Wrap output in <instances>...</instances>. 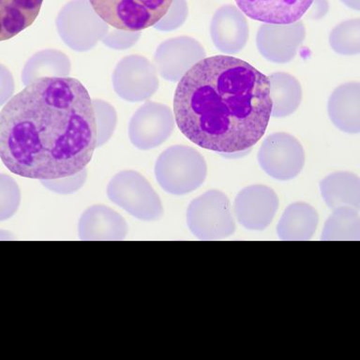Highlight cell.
<instances>
[{"label":"cell","mask_w":360,"mask_h":360,"mask_svg":"<svg viewBox=\"0 0 360 360\" xmlns=\"http://www.w3.org/2000/svg\"><path fill=\"white\" fill-rule=\"evenodd\" d=\"M96 148L92 100L77 79L39 78L0 112V159L20 176H72L86 167Z\"/></svg>","instance_id":"6da1fadb"},{"label":"cell","mask_w":360,"mask_h":360,"mask_svg":"<svg viewBox=\"0 0 360 360\" xmlns=\"http://www.w3.org/2000/svg\"><path fill=\"white\" fill-rule=\"evenodd\" d=\"M269 77L230 56L202 59L180 79L174 117L200 148L240 153L263 137L271 117Z\"/></svg>","instance_id":"7a4b0ae2"},{"label":"cell","mask_w":360,"mask_h":360,"mask_svg":"<svg viewBox=\"0 0 360 360\" xmlns=\"http://www.w3.org/2000/svg\"><path fill=\"white\" fill-rule=\"evenodd\" d=\"M207 162L196 149L173 146L163 151L155 165V176L160 187L173 195H184L205 182Z\"/></svg>","instance_id":"3957f363"},{"label":"cell","mask_w":360,"mask_h":360,"mask_svg":"<svg viewBox=\"0 0 360 360\" xmlns=\"http://www.w3.org/2000/svg\"><path fill=\"white\" fill-rule=\"evenodd\" d=\"M56 30L64 44L76 52H87L109 32V25L95 13L89 0H72L59 11Z\"/></svg>","instance_id":"277c9868"},{"label":"cell","mask_w":360,"mask_h":360,"mask_svg":"<svg viewBox=\"0 0 360 360\" xmlns=\"http://www.w3.org/2000/svg\"><path fill=\"white\" fill-rule=\"evenodd\" d=\"M107 196L110 201L141 221H158L163 216L159 195L138 172L128 170L115 174L107 186Z\"/></svg>","instance_id":"5b68a950"},{"label":"cell","mask_w":360,"mask_h":360,"mask_svg":"<svg viewBox=\"0 0 360 360\" xmlns=\"http://www.w3.org/2000/svg\"><path fill=\"white\" fill-rule=\"evenodd\" d=\"M191 232L201 240H218L232 236L236 222L228 197L211 190L193 200L187 210Z\"/></svg>","instance_id":"8992f818"},{"label":"cell","mask_w":360,"mask_h":360,"mask_svg":"<svg viewBox=\"0 0 360 360\" xmlns=\"http://www.w3.org/2000/svg\"><path fill=\"white\" fill-rule=\"evenodd\" d=\"M95 13L117 30L142 31L154 27L173 0H89Z\"/></svg>","instance_id":"52a82bcc"},{"label":"cell","mask_w":360,"mask_h":360,"mask_svg":"<svg viewBox=\"0 0 360 360\" xmlns=\"http://www.w3.org/2000/svg\"><path fill=\"white\" fill-rule=\"evenodd\" d=\"M261 168L273 179L286 181L295 179L305 165V152L300 141L286 132L267 136L258 152Z\"/></svg>","instance_id":"ba28073f"},{"label":"cell","mask_w":360,"mask_h":360,"mask_svg":"<svg viewBox=\"0 0 360 360\" xmlns=\"http://www.w3.org/2000/svg\"><path fill=\"white\" fill-rule=\"evenodd\" d=\"M118 97L129 103L148 100L159 89L155 65L143 56H125L118 62L112 76Z\"/></svg>","instance_id":"9c48e42d"},{"label":"cell","mask_w":360,"mask_h":360,"mask_svg":"<svg viewBox=\"0 0 360 360\" xmlns=\"http://www.w3.org/2000/svg\"><path fill=\"white\" fill-rule=\"evenodd\" d=\"M174 123L170 107L148 101L134 112L129 121V140L141 150L157 148L173 134Z\"/></svg>","instance_id":"30bf717a"},{"label":"cell","mask_w":360,"mask_h":360,"mask_svg":"<svg viewBox=\"0 0 360 360\" xmlns=\"http://www.w3.org/2000/svg\"><path fill=\"white\" fill-rule=\"evenodd\" d=\"M204 58L205 50L202 45L191 37L181 36L169 39L158 46L154 65L163 79L176 83Z\"/></svg>","instance_id":"8fae6325"},{"label":"cell","mask_w":360,"mask_h":360,"mask_svg":"<svg viewBox=\"0 0 360 360\" xmlns=\"http://www.w3.org/2000/svg\"><path fill=\"white\" fill-rule=\"evenodd\" d=\"M305 38V25L300 20L288 25L263 24L259 27L256 45L266 60L285 64L295 58Z\"/></svg>","instance_id":"7c38bea8"},{"label":"cell","mask_w":360,"mask_h":360,"mask_svg":"<svg viewBox=\"0 0 360 360\" xmlns=\"http://www.w3.org/2000/svg\"><path fill=\"white\" fill-rule=\"evenodd\" d=\"M278 199L271 188L252 185L243 188L235 200V214L242 226L262 231L269 227L277 212Z\"/></svg>","instance_id":"4fadbf2b"},{"label":"cell","mask_w":360,"mask_h":360,"mask_svg":"<svg viewBox=\"0 0 360 360\" xmlns=\"http://www.w3.org/2000/svg\"><path fill=\"white\" fill-rule=\"evenodd\" d=\"M249 25L245 14L233 5H224L214 13L210 22V37L221 53L235 55L249 41Z\"/></svg>","instance_id":"5bb4252c"},{"label":"cell","mask_w":360,"mask_h":360,"mask_svg":"<svg viewBox=\"0 0 360 360\" xmlns=\"http://www.w3.org/2000/svg\"><path fill=\"white\" fill-rule=\"evenodd\" d=\"M239 10L264 24L288 25L300 21L314 0H235Z\"/></svg>","instance_id":"9a60e30c"},{"label":"cell","mask_w":360,"mask_h":360,"mask_svg":"<svg viewBox=\"0 0 360 360\" xmlns=\"http://www.w3.org/2000/svg\"><path fill=\"white\" fill-rule=\"evenodd\" d=\"M127 233L128 225L125 219L106 205H92L79 219L81 240H123Z\"/></svg>","instance_id":"2e32d148"},{"label":"cell","mask_w":360,"mask_h":360,"mask_svg":"<svg viewBox=\"0 0 360 360\" xmlns=\"http://www.w3.org/2000/svg\"><path fill=\"white\" fill-rule=\"evenodd\" d=\"M328 117L336 128L349 134L360 131V84L350 82L332 92L328 103Z\"/></svg>","instance_id":"e0dca14e"},{"label":"cell","mask_w":360,"mask_h":360,"mask_svg":"<svg viewBox=\"0 0 360 360\" xmlns=\"http://www.w3.org/2000/svg\"><path fill=\"white\" fill-rule=\"evenodd\" d=\"M44 0H0V41H7L35 22Z\"/></svg>","instance_id":"ac0fdd59"},{"label":"cell","mask_w":360,"mask_h":360,"mask_svg":"<svg viewBox=\"0 0 360 360\" xmlns=\"http://www.w3.org/2000/svg\"><path fill=\"white\" fill-rule=\"evenodd\" d=\"M319 216L306 202H295L284 211L278 221L277 233L281 240H309L316 231Z\"/></svg>","instance_id":"d6986e66"},{"label":"cell","mask_w":360,"mask_h":360,"mask_svg":"<svg viewBox=\"0 0 360 360\" xmlns=\"http://www.w3.org/2000/svg\"><path fill=\"white\" fill-rule=\"evenodd\" d=\"M320 191L326 204L331 210L350 207L359 210L360 179L349 172H338L326 176L320 183Z\"/></svg>","instance_id":"ffe728a7"},{"label":"cell","mask_w":360,"mask_h":360,"mask_svg":"<svg viewBox=\"0 0 360 360\" xmlns=\"http://www.w3.org/2000/svg\"><path fill=\"white\" fill-rule=\"evenodd\" d=\"M72 72L69 56L61 51L45 49L34 53L25 64L22 82L28 86L34 81L44 77H68Z\"/></svg>","instance_id":"44dd1931"},{"label":"cell","mask_w":360,"mask_h":360,"mask_svg":"<svg viewBox=\"0 0 360 360\" xmlns=\"http://www.w3.org/2000/svg\"><path fill=\"white\" fill-rule=\"evenodd\" d=\"M271 115L285 117L294 114L302 101V87L297 79L289 73L274 72L269 77Z\"/></svg>","instance_id":"7402d4cb"},{"label":"cell","mask_w":360,"mask_h":360,"mask_svg":"<svg viewBox=\"0 0 360 360\" xmlns=\"http://www.w3.org/2000/svg\"><path fill=\"white\" fill-rule=\"evenodd\" d=\"M322 240L360 239L359 210L350 207L335 208L323 227Z\"/></svg>","instance_id":"603a6c76"},{"label":"cell","mask_w":360,"mask_h":360,"mask_svg":"<svg viewBox=\"0 0 360 360\" xmlns=\"http://www.w3.org/2000/svg\"><path fill=\"white\" fill-rule=\"evenodd\" d=\"M329 44L334 52L339 55H359L360 53V20H347L336 25L329 35Z\"/></svg>","instance_id":"cb8c5ba5"},{"label":"cell","mask_w":360,"mask_h":360,"mask_svg":"<svg viewBox=\"0 0 360 360\" xmlns=\"http://www.w3.org/2000/svg\"><path fill=\"white\" fill-rule=\"evenodd\" d=\"M92 103L97 129V146L100 148L108 143L114 135L117 125V112L114 106L100 98H94Z\"/></svg>","instance_id":"d4e9b609"},{"label":"cell","mask_w":360,"mask_h":360,"mask_svg":"<svg viewBox=\"0 0 360 360\" xmlns=\"http://www.w3.org/2000/svg\"><path fill=\"white\" fill-rule=\"evenodd\" d=\"M21 202V191L13 177L0 174V221L11 218Z\"/></svg>","instance_id":"484cf974"},{"label":"cell","mask_w":360,"mask_h":360,"mask_svg":"<svg viewBox=\"0 0 360 360\" xmlns=\"http://www.w3.org/2000/svg\"><path fill=\"white\" fill-rule=\"evenodd\" d=\"M87 179L86 168L72 176L59 177L55 179L39 180L42 186L53 193L68 195L76 193L83 188Z\"/></svg>","instance_id":"4316f807"},{"label":"cell","mask_w":360,"mask_h":360,"mask_svg":"<svg viewBox=\"0 0 360 360\" xmlns=\"http://www.w3.org/2000/svg\"><path fill=\"white\" fill-rule=\"evenodd\" d=\"M188 15L187 0H173L167 13L157 24L154 25V27L162 32H171V31L182 27L187 20Z\"/></svg>","instance_id":"83f0119b"},{"label":"cell","mask_w":360,"mask_h":360,"mask_svg":"<svg viewBox=\"0 0 360 360\" xmlns=\"http://www.w3.org/2000/svg\"><path fill=\"white\" fill-rule=\"evenodd\" d=\"M141 31L117 30L108 32L101 41L105 46L114 50H127L134 46L139 41Z\"/></svg>","instance_id":"f1b7e54d"},{"label":"cell","mask_w":360,"mask_h":360,"mask_svg":"<svg viewBox=\"0 0 360 360\" xmlns=\"http://www.w3.org/2000/svg\"><path fill=\"white\" fill-rule=\"evenodd\" d=\"M15 83L13 73L5 65L0 63V107L7 103L13 97Z\"/></svg>","instance_id":"f546056e"},{"label":"cell","mask_w":360,"mask_h":360,"mask_svg":"<svg viewBox=\"0 0 360 360\" xmlns=\"http://www.w3.org/2000/svg\"><path fill=\"white\" fill-rule=\"evenodd\" d=\"M308 11L309 18L312 20L322 19L328 13L329 3L328 0H314Z\"/></svg>","instance_id":"4dcf8cb0"},{"label":"cell","mask_w":360,"mask_h":360,"mask_svg":"<svg viewBox=\"0 0 360 360\" xmlns=\"http://www.w3.org/2000/svg\"><path fill=\"white\" fill-rule=\"evenodd\" d=\"M340 1L347 6V7L352 8V10H360V0H340Z\"/></svg>","instance_id":"1f68e13d"},{"label":"cell","mask_w":360,"mask_h":360,"mask_svg":"<svg viewBox=\"0 0 360 360\" xmlns=\"http://www.w3.org/2000/svg\"><path fill=\"white\" fill-rule=\"evenodd\" d=\"M0 239L1 240H5V239L10 240V239H13V236L10 232H7V231L0 230Z\"/></svg>","instance_id":"d6a6232c"}]
</instances>
